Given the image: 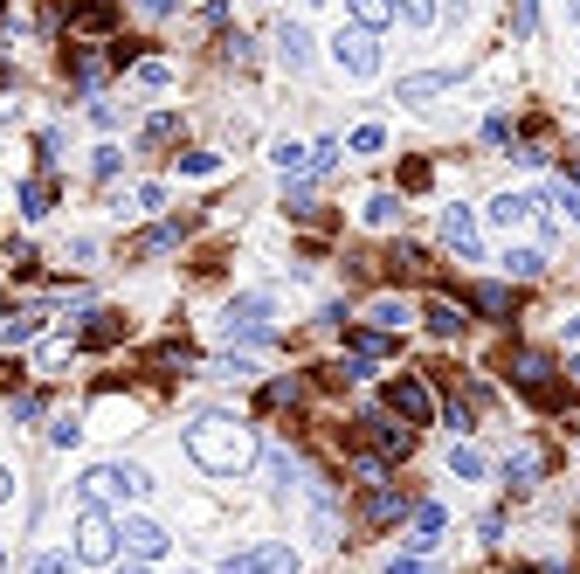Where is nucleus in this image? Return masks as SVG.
<instances>
[{
  "instance_id": "1",
  "label": "nucleus",
  "mask_w": 580,
  "mask_h": 574,
  "mask_svg": "<svg viewBox=\"0 0 580 574\" xmlns=\"http://www.w3.org/2000/svg\"><path fill=\"white\" fill-rule=\"evenodd\" d=\"M187 457L201 464L207 478H243L249 464L262 457V443H256L249 423H235V415L207 408V415H194V423H187Z\"/></svg>"
},
{
  "instance_id": "2",
  "label": "nucleus",
  "mask_w": 580,
  "mask_h": 574,
  "mask_svg": "<svg viewBox=\"0 0 580 574\" xmlns=\"http://www.w3.org/2000/svg\"><path fill=\"white\" fill-rule=\"evenodd\" d=\"M139 491H152V478L139 464H90L84 485H76V506H125V499H139Z\"/></svg>"
},
{
  "instance_id": "3",
  "label": "nucleus",
  "mask_w": 580,
  "mask_h": 574,
  "mask_svg": "<svg viewBox=\"0 0 580 574\" xmlns=\"http://www.w3.org/2000/svg\"><path fill=\"white\" fill-rule=\"evenodd\" d=\"M118 554H125V540H118L111 506H76V561H84V567H111Z\"/></svg>"
},
{
  "instance_id": "4",
  "label": "nucleus",
  "mask_w": 580,
  "mask_h": 574,
  "mask_svg": "<svg viewBox=\"0 0 580 574\" xmlns=\"http://www.w3.org/2000/svg\"><path fill=\"white\" fill-rule=\"evenodd\" d=\"M270 291H249V298H235L228 311H222V332H228V347H235V339H243V347H270Z\"/></svg>"
},
{
  "instance_id": "5",
  "label": "nucleus",
  "mask_w": 580,
  "mask_h": 574,
  "mask_svg": "<svg viewBox=\"0 0 580 574\" xmlns=\"http://www.w3.org/2000/svg\"><path fill=\"white\" fill-rule=\"evenodd\" d=\"M298 546L290 540H262V546H243V554H228L222 574H298Z\"/></svg>"
},
{
  "instance_id": "6",
  "label": "nucleus",
  "mask_w": 580,
  "mask_h": 574,
  "mask_svg": "<svg viewBox=\"0 0 580 574\" xmlns=\"http://www.w3.org/2000/svg\"><path fill=\"white\" fill-rule=\"evenodd\" d=\"M332 63L346 70V76H374V70H380V42H374V29H339V35H332Z\"/></svg>"
},
{
  "instance_id": "7",
  "label": "nucleus",
  "mask_w": 580,
  "mask_h": 574,
  "mask_svg": "<svg viewBox=\"0 0 580 574\" xmlns=\"http://www.w3.org/2000/svg\"><path fill=\"white\" fill-rule=\"evenodd\" d=\"M387 408L401 415L408 429H429V423H436V402H429V387H421L415 374H394V381H387Z\"/></svg>"
},
{
  "instance_id": "8",
  "label": "nucleus",
  "mask_w": 580,
  "mask_h": 574,
  "mask_svg": "<svg viewBox=\"0 0 580 574\" xmlns=\"http://www.w3.org/2000/svg\"><path fill=\"white\" fill-rule=\"evenodd\" d=\"M442 249H450L457 264H477L484 256V236H477V215H470V208H442Z\"/></svg>"
},
{
  "instance_id": "9",
  "label": "nucleus",
  "mask_w": 580,
  "mask_h": 574,
  "mask_svg": "<svg viewBox=\"0 0 580 574\" xmlns=\"http://www.w3.org/2000/svg\"><path fill=\"white\" fill-rule=\"evenodd\" d=\"M401 512H415V491H401V485H366V499H359V519L366 527H394Z\"/></svg>"
},
{
  "instance_id": "10",
  "label": "nucleus",
  "mask_w": 580,
  "mask_h": 574,
  "mask_svg": "<svg viewBox=\"0 0 580 574\" xmlns=\"http://www.w3.org/2000/svg\"><path fill=\"white\" fill-rule=\"evenodd\" d=\"M512 381H518L533 402H552V360H546V353L518 347V353H512Z\"/></svg>"
},
{
  "instance_id": "11",
  "label": "nucleus",
  "mask_w": 580,
  "mask_h": 574,
  "mask_svg": "<svg viewBox=\"0 0 580 574\" xmlns=\"http://www.w3.org/2000/svg\"><path fill=\"white\" fill-rule=\"evenodd\" d=\"M359 429L374 436V450H380V457H408V450H415V429H408V423H401L394 408H387V415H366Z\"/></svg>"
},
{
  "instance_id": "12",
  "label": "nucleus",
  "mask_w": 580,
  "mask_h": 574,
  "mask_svg": "<svg viewBox=\"0 0 580 574\" xmlns=\"http://www.w3.org/2000/svg\"><path fill=\"white\" fill-rule=\"evenodd\" d=\"M118 540H125V554H131V561H160L167 546H173L160 527H152V519H118Z\"/></svg>"
},
{
  "instance_id": "13",
  "label": "nucleus",
  "mask_w": 580,
  "mask_h": 574,
  "mask_svg": "<svg viewBox=\"0 0 580 574\" xmlns=\"http://www.w3.org/2000/svg\"><path fill=\"white\" fill-rule=\"evenodd\" d=\"M457 91V70H415V76H401V104H436V97H450Z\"/></svg>"
},
{
  "instance_id": "14",
  "label": "nucleus",
  "mask_w": 580,
  "mask_h": 574,
  "mask_svg": "<svg viewBox=\"0 0 580 574\" xmlns=\"http://www.w3.org/2000/svg\"><path fill=\"white\" fill-rule=\"evenodd\" d=\"M346 353H359V360H387V353H394V332L366 326V319H359V326L346 319Z\"/></svg>"
},
{
  "instance_id": "15",
  "label": "nucleus",
  "mask_w": 580,
  "mask_h": 574,
  "mask_svg": "<svg viewBox=\"0 0 580 574\" xmlns=\"http://www.w3.org/2000/svg\"><path fill=\"white\" fill-rule=\"evenodd\" d=\"M463 311H470L463 298H429V305H421V319H429L436 339H457V332H463Z\"/></svg>"
},
{
  "instance_id": "16",
  "label": "nucleus",
  "mask_w": 580,
  "mask_h": 574,
  "mask_svg": "<svg viewBox=\"0 0 580 574\" xmlns=\"http://www.w3.org/2000/svg\"><path fill=\"white\" fill-rule=\"evenodd\" d=\"M69 70H76V91H97V84H104V70H111V56H104L97 42H76Z\"/></svg>"
},
{
  "instance_id": "17",
  "label": "nucleus",
  "mask_w": 580,
  "mask_h": 574,
  "mask_svg": "<svg viewBox=\"0 0 580 574\" xmlns=\"http://www.w3.org/2000/svg\"><path fill=\"white\" fill-rule=\"evenodd\" d=\"M533 215H539V201H533V194H497V201H491V222L505 228V236H512V228H525Z\"/></svg>"
},
{
  "instance_id": "18",
  "label": "nucleus",
  "mask_w": 580,
  "mask_h": 574,
  "mask_svg": "<svg viewBox=\"0 0 580 574\" xmlns=\"http://www.w3.org/2000/svg\"><path fill=\"white\" fill-rule=\"evenodd\" d=\"M277 56H283V70H311V29L283 21V29H277Z\"/></svg>"
},
{
  "instance_id": "19",
  "label": "nucleus",
  "mask_w": 580,
  "mask_h": 574,
  "mask_svg": "<svg viewBox=\"0 0 580 574\" xmlns=\"http://www.w3.org/2000/svg\"><path fill=\"white\" fill-rule=\"evenodd\" d=\"M125 339V311H90V326L76 332V347H118Z\"/></svg>"
},
{
  "instance_id": "20",
  "label": "nucleus",
  "mask_w": 580,
  "mask_h": 574,
  "mask_svg": "<svg viewBox=\"0 0 580 574\" xmlns=\"http://www.w3.org/2000/svg\"><path fill=\"white\" fill-rule=\"evenodd\" d=\"M442 527H450V519H442V506H415V533H408V554H429V546L442 540Z\"/></svg>"
},
{
  "instance_id": "21",
  "label": "nucleus",
  "mask_w": 580,
  "mask_h": 574,
  "mask_svg": "<svg viewBox=\"0 0 580 574\" xmlns=\"http://www.w3.org/2000/svg\"><path fill=\"white\" fill-rule=\"evenodd\" d=\"M415 319V311H408V298H394V291H380L374 305H366V326H380V332H401Z\"/></svg>"
},
{
  "instance_id": "22",
  "label": "nucleus",
  "mask_w": 580,
  "mask_h": 574,
  "mask_svg": "<svg viewBox=\"0 0 580 574\" xmlns=\"http://www.w3.org/2000/svg\"><path fill=\"white\" fill-rule=\"evenodd\" d=\"M539 478H546V457H539V450H518V457H505V485H512V491H533Z\"/></svg>"
},
{
  "instance_id": "23",
  "label": "nucleus",
  "mask_w": 580,
  "mask_h": 574,
  "mask_svg": "<svg viewBox=\"0 0 580 574\" xmlns=\"http://www.w3.org/2000/svg\"><path fill=\"white\" fill-rule=\"evenodd\" d=\"M359 215H366V228H401V222H408V201H401V194H374Z\"/></svg>"
},
{
  "instance_id": "24",
  "label": "nucleus",
  "mask_w": 580,
  "mask_h": 574,
  "mask_svg": "<svg viewBox=\"0 0 580 574\" xmlns=\"http://www.w3.org/2000/svg\"><path fill=\"white\" fill-rule=\"evenodd\" d=\"M42 332V311H0V347H29Z\"/></svg>"
},
{
  "instance_id": "25",
  "label": "nucleus",
  "mask_w": 580,
  "mask_h": 574,
  "mask_svg": "<svg viewBox=\"0 0 580 574\" xmlns=\"http://www.w3.org/2000/svg\"><path fill=\"white\" fill-rule=\"evenodd\" d=\"M546 201H552V222H580V180H552V188H546Z\"/></svg>"
},
{
  "instance_id": "26",
  "label": "nucleus",
  "mask_w": 580,
  "mask_h": 574,
  "mask_svg": "<svg viewBox=\"0 0 580 574\" xmlns=\"http://www.w3.org/2000/svg\"><path fill=\"white\" fill-rule=\"evenodd\" d=\"M49 208H56V180H29V188H21V215H29V222H42L49 215Z\"/></svg>"
},
{
  "instance_id": "27",
  "label": "nucleus",
  "mask_w": 580,
  "mask_h": 574,
  "mask_svg": "<svg viewBox=\"0 0 580 574\" xmlns=\"http://www.w3.org/2000/svg\"><path fill=\"white\" fill-rule=\"evenodd\" d=\"M470 311H484V319H512V291H505V284H477V291H470Z\"/></svg>"
},
{
  "instance_id": "28",
  "label": "nucleus",
  "mask_w": 580,
  "mask_h": 574,
  "mask_svg": "<svg viewBox=\"0 0 580 574\" xmlns=\"http://www.w3.org/2000/svg\"><path fill=\"white\" fill-rule=\"evenodd\" d=\"M270 167H277V173H298V180H304V173H311V146H298V139H277Z\"/></svg>"
},
{
  "instance_id": "29",
  "label": "nucleus",
  "mask_w": 580,
  "mask_h": 574,
  "mask_svg": "<svg viewBox=\"0 0 580 574\" xmlns=\"http://www.w3.org/2000/svg\"><path fill=\"white\" fill-rule=\"evenodd\" d=\"M346 8H353V29H387V21H394V0H346Z\"/></svg>"
},
{
  "instance_id": "30",
  "label": "nucleus",
  "mask_w": 580,
  "mask_h": 574,
  "mask_svg": "<svg viewBox=\"0 0 580 574\" xmlns=\"http://www.w3.org/2000/svg\"><path fill=\"white\" fill-rule=\"evenodd\" d=\"M505 277H546V249H505Z\"/></svg>"
},
{
  "instance_id": "31",
  "label": "nucleus",
  "mask_w": 580,
  "mask_h": 574,
  "mask_svg": "<svg viewBox=\"0 0 580 574\" xmlns=\"http://www.w3.org/2000/svg\"><path fill=\"white\" fill-rule=\"evenodd\" d=\"M270 478H277V499H290V491H298V457L270 450Z\"/></svg>"
},
{
  "instance_id": "32",
  "label": "nucleus",
  "mask_w": 580,
  "mask_h": 574,
  "mask_svg": "<svg viewBox=\"0 0 580 574\" xmlns=\"http://www.w3.org/2000/svg\"><path fill=\"white\" fill-rule=\"evenodd\" d=\"M450 471H457V478H484L491 464H484V450H470V443H457V450H450Z\"/></svg>"
},
{
  "instance_id": "33",
  "label": "nucleus",
  "mask_w": 580,
  "mask_h": 574,
  "mask_svg": "<svg viewBox=\"0 0 580 574\" xmlns=\"http://www.w3.org/2000/svg\"><path fill=\"white\" fill-rule=\"evenodd\" d=\"M131 84H139V91H167L173 70H167V63H131Z\"/></svg>"
},
{
  "instance_id": "34",
  "label": "nucleus",
  "mask_w": 580,
  "mask_h": 574,
  "mask_svg": "<svg viewBox=\"0 0 580 574\" xmlns=\"http://www.w3.org/2000/svg\"><path fill=\"white\" fill-rule=\"evenodd\" d=\"M394 14H401L408 29H429V21H436V0H394Z\"/></svg>"
},
{
  "instance_id": "35",
  "label": "nucleus",
  "mask_w": 580,
  "mask_h": 574,
  "mask_svg": "<svg viewBox=\"0 0 580 574\" xmlns=\"http://www.w3.org/2000/svg\"><path fill=\"white\" fill-rule=\"evenodd\" d=\"M49 443H56V450H69V443H84V423H76V415H56V423H49Z\"/></svg>"
},
{
  "instance_id": "36",
  "label": "nucleus",
  "mask_w": 580,
  "mask_h": 574,
  "mask_svg": "<svg viewBox=\"0 0 580 574\" xmlns=\"http://www.w3.org/2000/svg\"><path fill=\"white\" fill-rule=\"evenodd\" d=\"M339 167V139H319V146H311V173L304 180H319V173H332Z\"/></svg>"
},
{
  "instance_id": "37",
  "label": "nucleus",
  "mask_w": 580,
  "mask_h": 574,
  "mask_svg": "<svg viewBox=\"0 0 580 574\" xmlns=\"http://www.w3.org/2000/svg\"><path fill=\"white\" fill-rule=\"evenodd\" d=\"M533 29H539V0H518V8H512V35L525 42Z\"/></svg>"
},
{
  "instance_id": "38",
  "label": "nucleus",
  "mask_w": 580,
  "mask_h": 574,
  "mask_svg": "<svg viewBox=\"0 0 580 574\" xmlns=\"http://www.w3.org/2000/svg\"><path fill=\"white\" fill-rule=\"evenodd\" d=\"M76 567H84L76 554H35V574H76Z\"/></svg>"
},
{
  "instance_id": "39",
  "label": "nucleus",
  "mask_w": 580,
  "mask_h": 574,
  "mask_svg": "<svg viewBox=\"0 0 580 574\" xmlns=\"http://www.w3.org/2000/svg\"><path fill=\"white\" fill-rule=\"evenodd\" d=\"M505 139H512V118L491 111V118H484V146H505Z\"/></svg>"
},
{
  "instance_id": "40",
  "label": "nucleus",
  "mask_w": 580,
  "mask_h": 574,
  "mask_svg": "<svg viewBox=\"0 0 580 574\" xmlns=\"http://www.w3.org/2000/svg\"><path fill=\"white\" fill-rule=\"evenodd\" d=\"M118 160H125L118 146H97V160H90V167H97V180H118Z\"/></svg>"
},
{
  "instance_id": "41",
  "label": "nucleus",
  "mask_w": 580,
  "mask_h": 574,
  "mask_svg": "<svg viewBox=\"0 0 580 574\" xmlns=\"http://www.w3.org/2000/svg\"><path fill=\"white\" fill-rule=\"evenodd\" d=\"M222 160H215V152H187V160H180V173H194V180H207V173H215Z\"/></svg>"
},
{
  "instance_id": "42",
  "label": "nucleus",
  "mask_w": 580,
  "mask_h": 574,
  "mask_svg": "<svg viewBox=\"0 0 580 574\" xmlns=\"http://www.w3.org/2000/svg\"><path fill=\"white\" fill-rule=\"evenodd\" d=\"M131 201H139L146 215H152V208H167V188H160V180H146V188H131Z\"/></svg>"
},
{
  "instance_id": "43",
  "label": "nucleus",
  "mask_w": 580,
  "mask_h": 574,
  "mask_svg": "<svg viewBox=\"0 0 580 574\" xmlns=\"http://www.w3.org/2000/svg\"><path fill=\"white\" fill-rule=\"evenodd\" d=\"M380 146H387L380 125H359V132H353V152H380Z\"/></svg>"
},
{
  "instance_id": "44",
  "label": "nucleus",
  "mask_w": 580,
  "mask_h": 574,
  "mask_svg": "<svg viewBox=\"0 0 580 574\" xmlns=\"http://www.w3.org/2000/svg\"><path fill=\"white\" fill-rule=\"evenodd\" d=\"M69 353H76V339H49V347H42V368H63Z\"/></svg>"
},
{
  "instance_id": "45",
  "label": "nucleus",
  "mask_w": 580,
  "mask_h": 574,
  "mask_svg": "<svg viewBox=\"0 0 580 574\" xmlns=\"http://www.w3.org/2000/svg\"><path fill=\"white\" fill-rule=\"evenodd\" d=\"M14 402V423H35V415H42V395H8Z\"/></svg>"
},
{
  "instance_id": "46",
  "label": "nucleus",
  "mask_w": 580,
  "mask_h": 574,
  "mask_svg": "<svg viewBox=\"0 0 580 574\" xmlns=\"http://www.w3.org/2000/svg\"><path fill=\"white\" fill-rule=\"evenodd\" d=\"M222 56L228 63H249V35H222Z\"/></svg>"
},
{
  "instance_id": "47",
  "label": "nucleus",
  "mask_w": 580,
  "mask_h": 574,
  "mask_svg": "<svg viewBox=\"0 0 580 574\" xmlns=\"http://www.w3.org/2000/svg\"><path fill=\"white\" fill-rule=\"evenodd\" d=\"M387 574H436V567H429V561H421V554H401V561H394V567H387Z\"/></svg>"
},
{
  "instance_id": "48",
  "label": "nucleus",
  "mask_w": 580,
  "mask_h": 574,
  "mask_svg": "<svg viewBox=\"0 0 580 574\" xmlns=\"http://www.w3.org/2000/svg\"><path fill=\"white\" fill-rule=\"evenodd\" d=\"M139 14H152V21H167V14H173V0H139Z\"/></svg>"
},
{
  "instance_id": "49",
  "label": "nucleus",
  "mask_w": 580,
  "mask_h": 574,
  "mask_svg": "<svg viewBox=\"0 0 580 574\" xmlns=\"http://www.w3.org/2000/svg\"><path fill=\"white\" fill-rule=\"evenodd\" d=\"M111 574H152V561H131L125 554V561H111Z\"/></svg>"
},
{
  "instance_id": "50",
  "label": "nucleus",
  "mask_w": 580,
  "mask_h": 574,
  "mask_svg": "<svg viewBox=\"0 0 580 574\" xmlns=\"http://www.w3.org/2000/svg\"><path fill=\"white\" fill-rule=\"evenodd\" d=\"M14 499V471H0V506H8Z\"/></svg>"
},
{
  "instance_id": "51",
  "label": "nucleus",
  "mask_w": 580,
  "mask_h": 574,
  "mask_svg": "<svg viewBox=\"0 0 580 574\" xmlns=\"http://www.w3.org/2000/svg\"><path fill=\"white\" fill-rule=\"evenodd\" d=\"M567 381H573V387H580V353H573V360H567Z\"/></svg>"
},
{
  "instance_id": "52",
  "label": "nucleus",
  "mask_w": 580,
  "mask_h": 574,
  "mask_svg": "<svg viewBox=\"0 0 580 574\" xmlns=\"http://www.w3.org/2000/svg\"><path fill=\"white\" fill-rule=\"evenodd\" d=\"M512 574H539V567H512Z\"/></svg>"
},
{
  "instance_id": "53",
  "label": "nucleus",
  "mask_w": 580,
  "mask_h": 574,
  "mask_svg": "<svg viewBox=\"0 0 580 574\" xmlns=\"http://www.w3.org/2000/svg\"><path fill=\"white\" fill-rule=\"evenodd\" d=\"M0 567H8V546H0Z\"/></svg>"
},
{
  "instance_id": "54",
  "label": "nucleus",
  "mask_w": 580,
  "mask_h": 574,
  "mask_svg": "<svg viewBox=\"0 0 580 574\" xmlns=\"http://www.w3.org/2000/svg\"><path fill=\"white\" fill-rule=\"evenodd\" d=\"M573 14H580V0H573Z\"/></svg>"
},
{
  "instance_id": "55",
  "label": "nucleus",
  "mask_w": 580,
  "mask_h": 574,
  "mask_svg": "<svg viewBox=\"0 0 580 574\" xmlns=\"http://www.w3.org/2000/svg\"><path fill=\"white\" fill-rule=\"evenodd\" d=\"M187 574H201V567H187Z\"/></svg>"
},
{
  "instance_id": "56",
  "label": "nucleus",
  "mask_w": 580,
  "mask_h": 574,
  "mask_svg": "<svg viewBox=\"0 0 580 574\" xmlns=\"http://www.w3.org/2000/svg\"><path fill=\"white\" fill-rule=\"evenodd\" d=\"M573 97H580V91H573Z\"/></svg>"
}]
</instances>
